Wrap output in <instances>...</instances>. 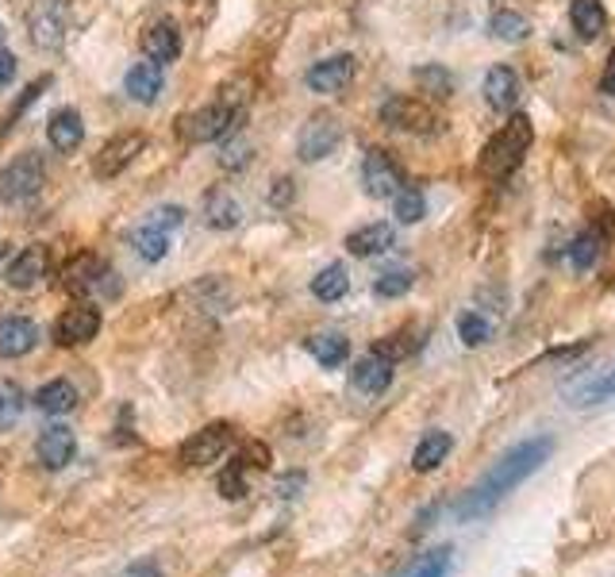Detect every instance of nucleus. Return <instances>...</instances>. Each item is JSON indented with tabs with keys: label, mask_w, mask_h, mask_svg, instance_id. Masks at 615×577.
Instances as JSON below:
<instances>
[{
	"label": "nucleus",
	"mask_w": 615,
	"mask_h": 577,
	"mask_svg": "<svg viewBox=\"0 0 615 577\" xmlns=\"http://www.w3.org/2000/svg\"><path fill=\"white\" fill-rule=\"evenodd\" d=\"M485 101L497 112H512L520 104V74L512 66H492L485 77Z\"/></svg>",
	"instance_id": "21"
},
{
	"label": "nucleus",
	"mask_w": 615,
	"mask_h": 577,
	"mask_svg": "<svg viewBox=\"0 0 615 577\" xmlns=\"http://www.w3.org/2000/svg\"><path fill=\"white\" fill-rule=\"evenodd\" d=\"M35 454H39V462L47 470H66L69 462H74V454H77V435L69 432V427H62V424L47 427V432L39 435V447H35Z\"/></svg>",
	"instance_id": "17"
},
{
	"label": "nucleus",
	"mask_w": 615,
	"mask_h": 577,
	"mask_svg": "<svg viewBox=\"0 0 615 577\" xmlns=\"http://www.w3.org/2000/svg\"><path fill=\"white\" fill-rule=\"evenodd\" d=\"M450 454V435L447 432H427L412 450V470L415 474H431L443 466V459Z\"/></svg>",
	"instance_id": "26"
},
{
	"label": "nucleus",
	"mask_w": 615,
	"mask_h": 577,
	"mask_svg": "<svg viewBox=\"0 0 615 577\" xmlns=\"http://www.w3.org/2000/svg\"><path fill=\"white\" fill-rule=\"evenodd\" d=\"M569 24H574V31L581 35L585 43H592L607 24L604 0H574V4H569Z\"/></svg>",
	"instance_id": "25"
},
{
	"label": "nucleus",
	"mask_w": 615,
	"mask_h": 577,
	"mask_svg": "<svg viewBox=\"0 0 615 577\" xmlns=\"http://www.w3.org/2000/svg\"><path fill=\"white\" fill-rule=\"evenodd\" d=\"M47 139H51L54 151L69 154L85 143V116L77 108H59L47 119Z\"/></svg>",
	"instance_id": "19"
},
{
	"label": "nucleus",
	"mask_w": 615,
	"mask_h": 577,
	"mask_svg": "<svg viewBox=\"0 0 615 577\" xmlns=\"http://www.w3.org/2000/svg\"><path fill=\"white\" fill-rule=\"evenodd\" d=\"M35 408L47 412V416H66V412L77 408V389L66 382V377H54V382H47L39 393H35Z\"/></svg>",
	"instance_id": "24"
},
{
	"label": "nucleus",
	"mask_w": 615,
	"mask_h": 577,
	"mask_svg": "<svg viewBox=\"0 0 615 577\" xmlns=\"http://www.w3.org/2000/svg\"><path fill=\"white\" fill-rule=\"evenodd\" d=\"M42 185H47V162H42V154L24 151L4 166V174H0V201L24 204V201H31V196H39Z\"/></svg>",
	"instance_id": "5"
},
{
	"label": "nucleus",
	"mask_w": 615,
	"mask_h": 577,
	"mask_svg": "<svg viewBox=\"0 0 615 577\" xmlns=\"http://www.w3.org/2000/svg\"><path fill=\"white\" fill-rule=\"evenodd\" d=\"M393 243H397V231H393V223H366V228H358V231H350V235H346V251H350L355 258L385 255Z\"/></svg>",
	"instance_id": "20"
},
{
	"label": "nucleus",
	"mask_w": 615,
	"mask_h": 577,
	"mask_svg": "<svg viewBox=\"0 0 615 577\" xmlns=\"http://www.w3.org/2000/svg\"><path fill=\"white\" fill-rule=\"evenodd\" d=\"M600 93L615 97V47H612V54H607V62H604V74H600Z\"/></svg>",
	"instance_id": "43"
},
{
	"label": "nucleus",
	"mask_w": 615,
	"mask_h": 577,
	"mask_svg": "<svg viewBox=\"0 0 615 577\" xmlns=\"http://www.w3.org/2000/svg\"><path fill=\"white\" fill-rule=\"evenodd\" d=\"M600 246H604V239H600L597 228L581 231V235L574 239V246H569V262H574V270H589V266L597 262Z\"/></svg>",
	"instance_id": "35"
},
{
	"label": "nucleus",
	"mask_w": 615,
	"mask_h": 577,
	"mask_svg": "<svg viewBox=\"0 0 615 577\" xmlns=\"http://www.w3.org/2000/svg\"><path fill=\"white\" fill-rule=\"evenodd\" d=\"M308 350H312V358L320 366H328V370H335V366H343L346 358H350V343H346V335L338 332H320L308 339Z\"/></svg>",
	"instance_id": "29"
},
{
	"label": "nucleus",
	"mask_w": 615,
	"mask_h": 577,
	"mask_svg": "<svg viewBox=\"0 0 615 577\" xmlns=\"http://www.w3.org/2000/svg\"><path fill=\"white\" fill-rule=\"evenodd\" d=\"M243 470H246V462H231L223 474H219V492L228 497V501H239V497H246V477H243Z\"/></svg>",
	"instance_id": "39"
},
{
	"label": "nucleus",
	"mask_w": 615,
	"mask_h": 577,
	"mask_svg": "<svg viewBox=\"0 0 615 577\" xmlns=\"http://www.w3.org/2000/svg\"><path fill=\"white\" fill-rule=\"evenodd\" d=\"M101 308L81 300V305H69L66 312L54 320V343L59 347H85V343H93L97 332H101Z\"/></svg>",
	"instance_id": "10"
},
{
	"label": "nucleus",
	"mask_w": 615,
	"mask_h": 577,
	"mask_svg": "<svg viewBox=\"0 0 615 577\" xmlns=\"http://www.w3.org/2000/svg\"><path fill=\"white\" fill-rule=\"evenodd\" d=\"M415 86H420V93H427L431 101H447V97L454 93V77H450V69L431 62V66L415 69Z\"/></svg>",
	"instance_id": "32"
},
{
	"label": "nucleus",
	"mask_w": 615,
	"mask_h": 577,
	"mask_svg": "<svg viewBox=\"0 0 615 577\" xmlns=\"http://www.w3.org/2000/svg\"><path fill=\"white\" fill-rule=\"evenodd\" d=\"M119 577H162V569L154 566V562H136L131 569H124Z\"/></svg>",
	"instance_id": "44"
},
{
	"label": "nucleus",
	"mask_w": 615,
	"mask_h": 577,
	"mask_svg": "<svg viewBox=\"0 0 615 577\" xmlns=\"http://www.w3.org/2000/svg\"><path fill=\"white\" fill-rule=\"evenodd\" d=\"M569 400H574V405H581V408L615 400V366L600 370L597 377H585V382H577V389H569Z\"/></svg>",
	"instance_id": "27"
},
{
	"label": "nucleus",
	"mask_w": 615,
	"mask_h": 577,
	"mask_svg": "<svg viewBox=\"0 0 615 577\" xmlns=\"http://www.w3.org/2000/svg\"><path fill=\"white\" fill-rule=\"evenodd\" d=\"M338 143H343V124H338V116L320 112V116L308 119L300 128V136H296V154H300V162H323L328 154L338 151Z\"/></svg>",
	"instance_id": "9"
},
{
	"label": "nucleus",
	"mask_w": 615,
	"mask_h": 577,
	"mask_svg": "<svg viewBox=\"0 0 615 577\" xmlns=\"http://www.w3.org/2000/svg\"><path fill=\"white\" fill-rule=\"evenodd\" d=\"M39 343V323L27 316H0V358H24Z\"/></svg>",
	"instance_id": "15"
},
{
	"label": "nucleus",
	"mask_w": 615,
	"mask_h": 577,
	"mask_svg": "<svg viewBox=\"0 0 615 577\" xmlns=\"http://www.w3.org/2000/svg\"><path fill=\"white\" fill-rule=\"evenodd\" d=\"M381 124L385 128H397V131H408V136H435L443 128V119L435 116L427 101L420 97H388L381 104Z\"/></svg>",
	"instance_id": "6"
},
{
	"label": "nucleus",
	"mask_w": 615,
	"mask_h": 577,
	"mask_svg": "<svg viewBox=\"0 0 615 577\" xmlns=\"http://www.w3.org/2000/svg\"><path fill=\"white\" fill-rule=\"evenodd\" d=\"M273 185H278V189H273V204H285V201H289V193H293V189H289V185H293V181H289V178H278V181H273Z\"/></svg>",
	"instance_id": "45"
},
{
	"label": "nucleus",
	"mask_w": 615,
	"mask_h": 577,
	"mask_svg": "<svg viewBox=\"0 0 615 577\" xmlns=\"http://www.w3.org/2000/svg\"><path fill=\"white\" fill-rule=\"evenodd\" d=\"M124 89L131 101L139 104H154L166 89V74H162L158 62H136V66L124 74Z\"/></svg>",
	"instance_id": "18"
},
{
	"label": "nucleus",
	"mask_w": 615,
	"mask_h": 577,
	"mask_svg": "<svg viewBox=\"0 0 615 577\" xmlns=\"http://www.w3.org/2000/svg\"><path fill=\"white\" fill-rule=\"evenodd\" d=\"M131 246H136V255L143 262H162L169 255V235L162 228H154V223H146V228H139L131 235Z\"/></svg>",
	"instance_id": "31"
},
{
	"label": "nucleus",
	"mask_w": 615,
	"mask_h": 577,
	"mask_svg": "<svg viewBox=\"0 0 615 577\" xmlns=\"http://www.w3.org/2000/svg\"><path fill=\"white\" fill-rule=\"evenodd\" d=\"M239 119H243V108L235 101H228V97H219V101L181 116L178 131L189 143H216V139H228L239 128Z\"/></svg>",
	"instance_id": "3"
},
{
	"label": "nucleus",
	"mask_w": 615,
	"mask_h": 577,
	"mask_svg": "<svg viewBox=\"0 0 615 577\" xmlns=\"http://www.w3.org/2000/svg\"><path fill=\"white\" fill-rule=\"evenodd\" d=\"M350 377H355V385L362 393L377 397V393H385L388 385H393V362H388V358H381L377 350H370V355L355 366V374H350Z\"/></svg>",
	"instance_id": "23"
},
{
	"label": "nucleus",
	"mask_w": 615,
	"mask_h": 577,
	"mask_svg": "<svg viewBox=\"0 0 615 577\" xmlns=\"http://www.w3.org/2000/svg\"><path fill=\"white\" fill-rule=\"evenodd\" d=\"M489 31L497 35L500 43H527V39H531V20L523 16V12L504 9V12H497V16H492Z\"/></svg>",
	"instance_id": "30"
},
{
	"label": "nucleus",
	"mask_w": 615,
	"mask_h": 577,
	"mask_svg": "<svg viewBox=\"0 0 615 577\" xmlns=\"http://www.w3.org/2000/svg\"><path fill=\"white\" fill-rule=\"evenodd\" d=\"M143 54L151 62H174L181 54V31H178V24L174 20H154V24H146L143 27Z\"/></svg>",
	"instance_id": "16"
},
{
	"label": "nucleus",
	"mask_w": 615,
	"mask_h": 577,
	"mask_svg": "<svg viewBox=\"0 0 615 577\" xmlns=\"http://www.w3.org/2000/svg\"><path fill=\"white\" fill-rule=\"evenodd\" d=\"M116 273L104 266L101 255H93V251H81V255H74L66 262V270H62V285L69 288V293H77V297H116L119 285Z\"/></svg>",
	"instance_id": "4"
},
{
	"label": "nucleus",
	"mask_w": 615,
	"mask_h": 577,
	"mask_svg": "<svg viewBox=\"0 0 615 577\" xmlns=\"http://www.w3.org/2000/svg\"><path fill=\"white\" fill-rule=\"evenodd\" d=\"M181 220H185V208H181V204H166V208H154V213H151V223H154V228H162V231L178 228Z\"/></svg>",
	"instance_id": "41"
},
{
	"label": "nucleus",
	"mask_w": 615,
	"mask_h": 577,
	"mask_svg": "<svg viewBox=\"0 0 615 577\" xmlns=\"http://www.w3.org/2000/svg\"><path fill=\"white\" fill-rule=\"evenodd\" d=\"M47 270H51V251L42 243H35V246H24V251L4 266V281H9L12 288H31L47 278Z\"/></svg>",
	"instance_id": "14"
},
{
	"label": "nucleus",
	"mask_w": 615,
	"mask_h": 577,
	"mask_svg": "<svg viewBox=\"0 0 615 577\" xmlns=\"http://www.w3.org/2000/svg\"><path fill=\"white\" fill-rule=\"evenodd\" d=\"M458 335H462L465 347H481V343H489L492 328L481 312H462L458 316Z\"/></svg>",
	"instance_id": "38"
},
{
	"label": "nucleus",
	"mask_w": 615,
	"mask_h": 577,
	"mask_svg": "<svg viewBox=\"0 0 615 577\" xmlns=\"http://www.w3.org/2000/svg\"><path fill=\"white\" fill-rule=\"evenodd\" d=\"M12 77H16V54L9 47H0V89H9Z\"/></svg>",
	"instance_id": "42"
},
{
	"label": "nucleus",
	"mask_w": 615,
	"mask_h": 577,
	"mask_svg": "<svg viewBox=\"0 0 615 577\" xmlns=\"http://www.w3.org/2000/svg\"><path fill=\"white\" fill-rule=\"evenodd\" d=\"M412 285H415V278L408 270H388L373 281V293H377L381 300H397V297H405V293H412Z\"/></svg>",
	"instance_id": "37"
},
{
	"label": "nucleus",
	"mask_w": 615,
	"mask_h": 577,
	"mask_svg": "<svg viewBox=\"0 0 615 577\" xmlns=\"http://www.w3.org/2000/svg\"><path fill=\"white\" fill-rule=\"evenodd\" d=\"M346 288H350V273H346L343 262L323 266V270L312 278V297L323 300V305H335V300H343Z\"/></svg>",
	"instance_id": "28"
},
{
	"label": "nucleus",
	"mask_w": 615,
	"mask_h": 577,
	"mask_svg": "<svg viewBox=\"0 0 615 577\" xmlns=\"http://www.w3.org/2000/svg\"><path fill=\"white\" fill-rule=\"evenodd\" d=\"M235 443V427L231 424H208L201 432H193V439L181 443V462L185 466H212L231 450Z\"/></svg>",
	"instance_id": "11"
},
{
	"label": "nucleus",
	"mask_w": 615,
	"mask_h": 577,
	"mask_svg": "<svg viewBox=\"0 0 615 577\" xmlns=\"http://www.w3.org/2000/svg\"><path fill=\"white\" fill-rule=\"evenodd\" d=\"M447 574H450V551L447 547H438V551L420 554L400 577H447Z\"/></svg>",
	"instance_id": "34"
},
{
	"label": "nucleus",
	"mask_w": 615,
	"mask_h": 577,
	"mask_svg": "<svg viewBox=\"0 0 615 577\" xmlns=\"http://www.w3.org/2000/svg\"><path fill=\"white\" fill-rule=\"evenodd\" d=\"M143 146H146L143 131H124V136H112L108 143L101 146V154L93 158V174L101 181L119 178V174H124L127 166H131L139 154H143Z\"/></svg>",
	"instance_id": "12"
},
{
	"label": "nucleus",
	"mask_w": 615,
	"mask_h": 577,
	"mask_svg": "<svg viewBox=\"0 0 615 577\" xmlns=\"http://www.w3.org/2000/svg\"><path fill=\"white\" fill-rule=\"evenodd\" d=\"M531 139H535L531 119L515 112V116L508 119L504 128H500L497 136L489 139V146L481 151V170L489 174V178H508V174H512L515 166L523 162V154H527Z\"/></svg>",
	"instance_id": "2"
},
{
	"label": "nucleus",
	"mask_w": 615,
	"mask_h": 577,
	"mask_svg": "<svg viewBox=\"0 0 615 577\" xmlns=\"http://www.w3.org/2000/svg\"><path fill=\"white\" fill-rule=\"evenodd\" d=\"M204 220L216 231H231L243 223V204H239L235 193H228V189H212V193L204 196Z\"/></svg>",
	"instance_id": "22"
},
{
	"label": "nucleus",
	"mask_w": 615,
	"mask_h": 577,
	"mask_svg": "<svg viewBox=\"0 0 615 577\" xmlns=\"http://www.w3.org/2000/svg\"><path fill=\"white\" fill-rule=\"evenodd\" d=\"M69 27V0H35L27 12V31L31 43L42 51H59Z\"/></svg>",
	"instance_id": "7"
},
{
	"label": "nucleus",
	"mask_w": 615,
	"mask_h": 577,
	"mask_svg": "<svg viewBox=\"0 0 615 577\" xmlns=\"http://www.w3.org/2000/svg\"><path fill=\"white\" fill-rule=\"evenodd\" d=\"M550 450H554V439H550V435H535V439L515 443V447L508 450V454H500V459L485 470V477L465 492V501L458 504V520H477V516H485V512L497 509L508 492L520 489L535 470H542V462L550 459Z\"/></svg>",
	"instance_id": "1"
},
{
	"label": "nucleus",
	"mask_w": 615,
	"mask_h": 577,
	"mask_svg": "<svg viewBox=\"0 0 615 577\" xmlns=\"http://www.w3.org/2000/svg\"><path fill=\"white\" fill-rule=\"evenodd\" d=\"M355 69H358L355 54H331V59L316 62L304 81H308V89H312V93L335 97V93H343L350 81H355Z\"/></svg>",
	"instance_id": "13"
},
{
	"label": "nucleus",
	"mask_w": 615,
	"mask_h": 577,
	"mask_svg": "<svg viewBox=\"0 0 615 577\" xmlns=\"http://www.w3.org/2000/svg\"><path fill=\"white\" fill-rule=\"evenodd\" d=\"M393 213H397L400 223H420L423 216H427V201H423L420 189H400L397 196H393Z\"/></svg>",
	"instance_id": "36"
},
{
	"label": "nucleus",
	"mask_w": 615,
	"mask_h": 577,
	"mask_svg": "<svg viewBox=\"0 0 615 577\" xmlns=\"http://www.w3.org/2000/svg\"><path fill=\"white\" fill-rule=\"evenodd\" d=\"M362 185L373 201H393V196L405 189V170H400V162L393 158V154L373 146L362 162Z\"/></svg>",
	"instance_id": "8"
},
{
	"label": "nucleus",
	"mask_w": 615,
	"mask_h": 577,
	"mask_svg": "<svg viewBox=\"0 0 615 577\" xmlns=\"http://www.w3.org/2000/svg\"><path fill=\"white\" fill-rule=\"evenodd\" d=\"M246 162H251V146L243 139H223V151H219V166L223 170H243Z\"/></svg>",
	"instance_id": "40"
},
{
	"label": "nucleus",
	"mask_w": 615,
	"mask_h": 577,
	"mask_svg": "<svg viewBox=\"0 0 615 577\" xmlns=\"http://www.w3.org/2000/svg\"><path fill=\"white\" fill-rule=\"evenodd\" d=\"M24 405H27L24 389L16 382H9V377H0V432H9L24 416Z\"/></svg>",
	"instance_id": "33"
}]
</instances>
